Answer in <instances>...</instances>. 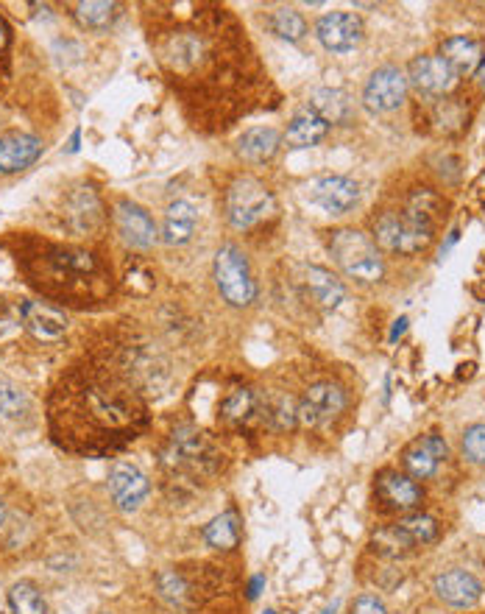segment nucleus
<instances>
[{"instance_id":"nucleus-39","label":"nucleus","mask_w":485,"mask_h":614,"mask_svg":"<svg viewBox=\"0 0 485 614\" xmlns=\"http://www.w3.org/2000/svg\"><path fill=\"white\" fill-rule=\"evenodd\" d=\"M157 581H159V592H162V595H165L168 601L184 603V598H187V587H184L182 575L162 573Z\"/></svg>"},{"instance_id":"nucleus-18","label":"nucleus","mask_w":485,"mask_h":614,"mask_svg":"<svg viewBox=\"0 0 485 614\" xmlns=\"http://www.w3.org/2000/svg\"><path fill=\"white\" fill-rule=\"evenodd\" d=\"M42 140L26 132H9L0 137V174H17L42 157Z\"/></svg>"},{"instance_id":"nucleus-26","label":"nucleus","mask_w":485,"mask_h":614,"mask_svg":"<svg viewBox=\"0 0 485 614\" xmlns=\"http://www.w3.org/2000/svg\"><path fill=\"white\" fill-rule=\"evenodd\" d=\"M327 134H329V123L321 121V118H318L315 112H310V109H304V112H299V115L290 121L285 140H288V146L293 148H313L318 146Z\"/></svg>"},{"instance_id":"nucleus-32","label":"nucleus","mask_w":485,"mask_h":614,"mask_svg":"<svg viewBox=\"0 0 485 614\" xmlns=\"http://www.w3.org/2000/svg\"><path fill=\"white\" fill-rule=\"evenodd\" d=\"M9 606L14 614H48V603L31 581H20L9 589Z\"/></svg>"},{"instance_id":"nucleus-33","label":"nucleus","mask_w":485,"mask_h":614,"mask_svg":"<svg viewBox=\"0 0 485 614\" xmlns=\"http://www.w3.org/2000/svg\"><path fill=\"white\" fill-rule=\"evenodd\" d=\"M268 26H271L276 37H282V40L288 42H299L304 34H307V23H304L302 12H296V9H290V6L276 9V12L268 17Z\"/></svg>"},{"instance_id":"nucleus-27","label":"nucleus","mask_w":485,"mask_h":614,"mask_svg":"<svg viewBox=\"0 0 485 614\" xmlns=\"http://www.w3.org/2000/svg\"><path fill=\"white\" fill-rule=\"evenodd\" d=\"M307 291H310V296H313L318 305L327 307V310L341 305L343 296H346V291H343V282L338 280V277H335L329 268H321V266L307 268Z\"/></svg>"},{"instance_id":"nucleus-4","label":"nucleus","mask_w":485,"mask_h":614,"mask_svg":"<svg viewBox=\"0 0 485 614\" xmlns=\"http://www.w3.org/2000/svg\"><path fill=\"white\" fill-rule=\"evenodd\" d=\"M441 207V199L430 190L413 193L402 213H385L374 224V243L391 254L424 252L435 238Z\"/></svg>"},{"instance_id":"nucleus-7","label":"nucleus","mask_w":485,"mask_h":614,"mask_svg":"<svg viewBox=\"0 0 485 614\" xmlns=\"http://www.w3.org/2000/svg\"><path fill=\"white\" fill-rule=\"evenodd\" d=\"M226 218L235 229H251L274 213V193L254 176H240L226 190Z\"/></svg>"},{"instance_id":"nucleus-13","label":"nucleus","mask_w":485,"mask_h":614,"mask_svg":"<svg viewBox=\"0 0 485 614\" xmlns=\"http://www.w3.org/2000/svg\"><path fill=\"white\" fill-rule=\"evenodd\" d=\"M407 81L419 90L421 95H433V98H441L446 95L458 76L452 73V67L446 65L441 56H416L410 67H407Z\"/></svg>"},{"instance_id":"nucleus-40","label":"nucleus","mask_w":485,"mask_h":614,"mask_svg":"<svg viewBox=\"0 0 485 614\" xmlns=\"http://www.w3.org/2000/svg\"><path fill=\"white\" fill-rule=\"evenodd\" d=\"M352 614H388L385 603L377 595H360L352 606Z\"/></svg>"},{"instance_id":"nucleus-42","label":"nucleus","mask_w":485,"mask_h":614,"mask_svg":"<svg viewBox=\"0 0 485 614\" xmlns=\"http://www.w3.org/2000/svg\"><path fill=\"white\" fill-rule=\"evenodd\" d=\"M405 327H407V319H399V321H396L394 335H391V338H396V335H402V333H405Z\"/></svg>"},{"instance_id":"nucleus-24","label":"nucleus","mask_w":485,"mask_h":614,"mask_svg":"<svg viewBox=\"0 0 485 614\" xmlns=\"http://www.w3.org/2000/svg\"><path fill=\"white\" fill-rule=\"evenodd\" d=\"M67 224L76 232H92L101 221V201L90 187H79L70 199H67Z\"/></svg>"},{"instance_id":"nucleus-36","label":"nucleus","mask_w":485,"mask_h":614,"mask_svg":"<svg viewBox=\"0 0 485 614\" xmlns=\"http://www.w3.org/2000/svg\"><path fill=\"white\" fill-rule=\"evenodd\" d=\"M463 455L472 464H485V425H472L463 433Z\"/></svg>"},{"instance_id":"nucleus-12","label":"nucleus","mask_w":485,"mask_h":614,"mask_svg":"<svg viewBox=\"0 0 485 614\" xmlns=\"http://www.w3.org/2000/svg\"><path fill=\"white\" fill-rule=\"evenodd\" d=\"M115 229L123 241L134 249H151L159 238V229L145 207L134 201H118L115 207Z\"/></svg>"},{"instance_id":"nucleus-38","label":"nucleus","mask_w":485,"mask_h":614,"mask_svg":"<svg viewBox=\"0 0 485 614\" xmlns=\"http://www.w3.org/2000/svg\"><path fill=\"white\" fill-rule=\"evenodd\" d=\"M374 545H377L380 553H388V556H399V553H405V550L410 548L405 542V536L396 531V525L394 528H385V531L374 536Z\"/></svg>"},{"instance_id":"nucleus-34","label":"nucleus","mask_w":485,"mask_h":614,"mask_svg":"<svg viewBox=\"0 0 485 614\" xmlns=\"http://www.w3.org/2000/svg\"><path fill=\"white\" fill-rule=\"evenodd\" d=\"M26 411V391H20V388L9 383V380H0V419H20Z\"/></svg>"},{"instance_id":"nucleus-21","label":"nucleus","mask_w":485,"mask_h":614,"mask_svg":"<svg viewBox=\"0 0 485 614\" xmlns=\"http://www.w3.org/2000/svg\"><path fill=\"white\" fill-rule=\"evenodd\" d=\"M198 213L190 201H173L165 210V224H162V243L168 246H184L196 235Z\"/></svg>"},{"instance_id":"nucleus-14","label":"nucleus","mask_w":485,"mask_h":614,"mask_svg":"<svg viewBox=\"0 0 485 614\" xmlns=\"http://www.w3.org/2000/svg\"><path fill=\"white\" fill-rule=\"evenodd\" d=\"M310 199L327 213L343 215L357 204L360 187L349 176H324V179H315L310 185Z\"/></svg>"},{"instance_id":"nucleus-15","label":"nucleus","mask_w":485,"mask_h":614,"mask_svg":"<svg viewBox=\"0 0 485 614\" xmlns=\"http://www.w3.org/2000/svg\"><path fill=\"white\" fill-rule=\"evenodd\" d=\"M148 478L134 464H115L109 472V492L120 511H137L148 497Z\"/></svg>"},{"instance_id":"nucleus-6","label":"nucleus","mask_w":485,"mask_h":614,"mask_svg":"<svg viewBox=\"0 0 485 614\" xmlns=\"http://www.w3.org/2000/svg\"><path fill=\"white\" fill-rule=\"evenodd\" d=\"M329 254L357 282H380L385 274L377 243L360 229H335L329 238Z\"/></svg>"},{"instance_id":"nucleus-9","label":"nucleus","mask_w":485,"mask_h":614,"mask_svg":"<svg viewBox=\"0 0 485 614\" xmlns=\"http://www.w3.org/2000/svg\"><path fill=\"white\" fill-rule=\"evenodd\" d=\"M296 408H299V422L304 428H321L341 416L346 408V394L335 383H315L304 391L302 402Z\"/></svg>"},{"instance_id":"nucleus-23","label":"nucleus","mask_w":485,"mask_h":614,"mask_svg":"<svg viewBox=\"0 0 485 614\" xmlns=\"http://www.w3.org/2000/svg\"><path fill=\"white\" fill-rule=\"evenodd\" d=\"M257 416H263V400L257 397V391H251V388L226 391V397L221 400V419L226 425L243 428Z\"/></svg>"},{"instance_id":"nucleus-30","label":"nucleus","mask_w":485,"mask_h":614,"mask_svg":"<svg viewBox=\"0 0 485 614\" xmlns=\"http://www.w3.org/2000/svg\"><path fill=\"white\" fill-rule=\"evenodd\" d=\"M204 542H207L210 548L218 550L237 548V542H240V520H237V511H223L221 517H215V520L204 528Z\"/></svg>"},{"instance_id":"nucleus-19","label":"nucleus","mask_w":485,"mask_h":614,"mask_svg":"<svg viewBox=\"0 0 485 614\" xmlns=\"http://www.w3.org/2000/svg\"><path fill=\"white\" fill-rule=\"evenodd\" d=\"M435 595L452 609H469V606L480 601L483 584L466 570H449V573L435 578Z\"/></svg>"},{"instance_id":"nucleus-29","label":"nucleus","mask_w":485,"mask_h":614,"mask_svg":"<svg viewBox=\"0 0 485 614\" xmlns=\"http://www.w3.org/2000/svg\"><path fill=\"white\" fill-rule=\"evenodd\" d=\"M310 112H315L321 121L343 123L349 118V98L341 90H332V87H321L310 95Z\"/></svg>"},{"instance_id":"nucleus-45","label":"nucleus","mask_w":485,"mask_h":614,"mask_svg":"<svg viewBox=\"0 0 485 614\" xmlns=\"http://www.w3.org/2000/svg\"><path fill=\"white\" fill-rule=\"evenodd\" d=\"M424 614H438V612H424Z\"/></svg>"},{"instance_id":"nucleus-3","label":"nucleus","mask_w":485,"mask_h":614,"mask_svg":"<svg viewBox=\"0 0 485 614\" xmlns=\"http://www.w3.org/2000/svg\"><path fill=\"white\" fill-rule=\"evenodd\" d=\"M17 266L31 288L62 305L95 307L112 296V274L101 257L70 243L26 238L17 249Z\"/></svg>"},{"instance_id":"nucleus-16","label":"nucleus","mask_w":485,"mask_h":614,"mask_svg":"<svg viewBox=\"0 0 485 614\" xmlns=\"http://www.w3.org/2000/svg\"><path fill=\"white\" fill-rule=\"evenodd\" d=\"M446 453H449L446 441L441 436H435V433H427V436H421L407 447L402 461H405V469L410 472L413 481H427L438 472V464L444 461Z\"/></svg>"},{"instance_id":"nucleus-28","label":"nucleus","mask_w":485,"mask_h":614,"mask_svg":"<svg viewBox=\"0 0 485 614\" xmlns=\"http://www.w3.org/2000/svg\"><path fill=\"white\" fill-rule=\"evenodd\" d=\"M120 6L118 3H106V0H87L73 6V17L81 28L87 31H109L118 20Z\"/></svg>"},{"instance_id":"nucleus-22","label":"nucleus","mask_w":485,"mask_h":614,"mask_svg":"<svg viewBox=\"0 0 485 614\" xmlns=\"http://www.w3.org/2000/svg\"><path fill=\"white\" fill-rule=\"evenodd\" d=\"M279 146H282V134L276 132L274 126H254L237 140V154L246 162L263 165V162L274 160Z\"/></svg>"},{"instance_id":"nucleus-5","label":"nucleus","mask_w":485,"mask_h":614,"mask_svg":"<svg viewBox=\"0 0 485 614\" xmlns=\"http://www.w3.org/2000/svg\"><path fill=\"white\" fill-rule=\"evenodd\" d=\"M162 467L171 475L184 478H207L221 469V453L215 450L210 436H204L193 425H182L171 433L162 450Z\"/></svg>"},{"instance_id":"nucleus-37","label":"nucleus","mask_w":485,"mask_h":614,"mask_svg":"<svg viewBox=\"0 0 485 614\" xmlns=\"http://www.w3.org/2000/svg\"><path fill=\"white\" fill-rule=\"evenodd\" d=\"M12 26L6 23V17L0 14V81L9 79V70H12Z\"/></svg>"},{"instance_id":"nucleus-17","label":"nucleus","mask_w":485,"mask_h":614,"mask_svg":"<svg viewBox=\"0 0 485 614\" xmlns=\"http://www.w3.org/2000/svg\"><path fill=\"white\" fill-rule=\"evenodd\" d=\"M377 497L385 508L391 511H413L421 506V486L410 475L394 472V469H385L380 478H377Z\"/></svg>"},{"instance_id":"nucleus-11","label":"nucleus","mask_w":485,"mask_h":614,"mask_svg":"<svg viewBox=\"0 0 485 614\" xmlns=\"http://www.w3.org/2000/svg\"><path fill=\"white\" fill-rule=\"evenodd\" d=\"M363 31V20L354 12H332L318 20L315 37L332 54H349L363 42Z\"/></svg>"},{"instance_id":"nucleus-8","label":"nucleus","mask_w":485,"mask_h":614,"mask_svg":"<svg viewBox=\"0 0 485 614\" xmlns=\"http://www.w3.org/2000/svg\"><path fill=\"white\" fill-rule=\"evenodd\" d=\"M215 285L232 307H249L257 299V282L251 277L249 260L235 243H226L215 254Z\"/></svg>"},{"instance_id":"nucleus-25","label":"nucleus","mask_w":485,"mask_h":614,"mask_svg":"<svg viewBox=\"0 0 485 614\" xmlns=\"http://www.w3.org/2000/svg\"><path fill=\"white\" fill-rule=\"evenodd\" d=\"M441 59L452 67L455 76H469L483 62V51L469 37H452L441 45Z\"/></svg>"},{"instance_id":"nucleus-1","label":"nucleus","mask_w":485,"mask_h":614,"mask_svg":"<svg viewBox=\"0 0 485 614\" xmlns=\"http://www.w3.org/2000/svg\"><path fill=\"white\" fill-rule=\"evenodd\" d=\"M148 40L187 121L201 134H223L263 109L279 90L249 31L221 3H165L151 9Z\"/></svg>"},{"instance_id":"nucleus-44","label":"nucleus","mask_w":485,"mask_h":614,"mask_svg":"<svg viewBox=\"0 0 485 614\" xmlns=\"http://www.w3.org/2000/svg\"><path fill=\"white\" fill-rule=\"evenodd\" d=\"M3 522H6V506L0 503V528H3Z\"/></svg>"},{"instance_id":"nucleus-20","label":"nucleus","mask_w":485,"mask_h":614,"mask_svg":"<svg viewBox=\"0 0 485 614\" xmlns=\"http://www.w3.org/2000/svg\"><path fill=\"white\" fill-rule=\"evenodd\" d=\"M17 313H20L23 327L31 330V333L37 335V338H42V341H56V338H62L67 330L65 313H62V310H56V307L45 305V302L26 299V302H20Z\"/></svg>"},{"instance_id":"nucleus-43","label":"nucleus","mask_w":485,"mask_h":614,"mask_svg":"<svg viewBox=\"0 0 485 614\" xmlns=\"http://www.w3.org/2000/svg\"><path fill=\"white\" fill-rule=\"evenodd\" d=\"M79 148V132L73 134V140H70V151H76Z\"/></svg>"},{"instance_id":"nucleus-31","label":"nucleus","mask_w":485,"mask_h":614,"mask_svg":"<svg viewBox=\"0 0 485 614\" xmlns=\"http://www.w3.org/2000/svg\"><path fill=\"white\" fill-rule=\"evenodd\" d=\"M396 531L405 536V542L413 548V545H430L438 536V522L427 514H410L405 520L396 522Z\"/></svg>"},{"instance_id":"nucleus-10","label":"nucleus","mask_w":485,"mask_h":614,"mask_svg":"<svg viewBox=\"0 0 485 614\" xmlns=\"http://www.w3.org/2000/svg\"><path fill=\"white\" fill-rule=\"evenodd\" d=\"M407 79L405 73L394 65H385L371 73L366 90H363V104L371 112H394L405 104Z\"/></svg>"},{"instance_id":"nucleus-41","label":"nucleus","mask_w":485,"mask_h":614,"mask_svg":"<svg viewBox=\"0 0 485 614\" xmlns=\"http://www.w3.org/2000/svg\"><path fill=\"white\" fill-rule=\"evenodd\" d=\"M477 84L485 90V59L480 62V67H477Z\"/></svg>"},{"instance_id":"nucleus-35","label":"nucleus","mask_w":485,"mask_h":614,"mask_svg":"<svg viewBox=\"0 0 485 614\" xmlns=\"http://www.w3.org/2000/svg\"><path fill=\"white\" fill-rule=\"evenodd\" d=\"M263 419H268L276 430H290L299 422V408L290 397H279L274 405H263Z\"/></svg>"},{"instance_id":"nucleus-2","label":"nucleus","mask_w":485,"mask_h":614,"mask_svg":"<svg viewBox=\"0 0 485 614\" xmlns=\"http://www.w3.org/2000/svg\"><path fill=\"white\" fill-rule=\"evenodd\" d=\"M53 441L67 453L104 458L148 428L140 363L126 355H90L73 363L48 402Z\"/></svg>"}]
</instances>
